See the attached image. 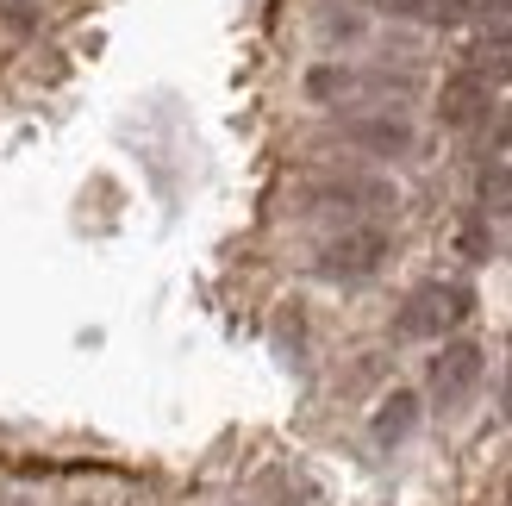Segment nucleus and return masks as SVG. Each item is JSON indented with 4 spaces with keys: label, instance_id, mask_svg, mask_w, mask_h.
<instances>
[{
    "label": "nucleus",
    "instance_id": "obj_14",
    "mask_svg": "<svg viewBox=\"0 0 512 506\" xmlns=\"http://www.w3.org/2000/svg\"><path fill=\"white\" fill-rule=\"evenodd\" d=\"M500 407H506V419H512V363H506V388H500Z\"/></svg>",
    "mask_w": 512,
    "mask_h": 506
},
{
    "label": "nucleus",
    "instance_id": "obj_5",
    "mask_svg": "<svg viewBox=\"0 0 512 506\" xmlns=\"http://www.w3.org/2000/svg\"><path fill=\"white\" fill-rule=\"evenodd\" d=\"M350 144L375 150V157H406L413 150V125L394 113H369V119H350Z\"/></svg>",
    "mask_w": 512,
    "mask_h": 506
},
{
    "label": "nucleus",
    "instance_id": "obj_15",
    "mask_svg": "<svg viewBox=\"0 0 512 506\" xmlns=\"http://www.w3.org/2000/svg\"><path fill=\"white\" fill-rule=\"evenodd\" d=\"M7 506H25V500H7Z\"/></svg>",
    "mask_w": 512,
    "mask_h": 506
},
{
    "label": "nucleus",
    "instance_id": "obj_2",
    "mask_svg": "<svg viewBox=\"0 0 512 506\" xmlns=\"http://www.w3.org/2000/svg\"><path fill=\"white\" fill-rule=\"evenodd\" d=\"M381 263H388V232H381V225H350V232H338L319 250L325 282H363V275H375Z\"/></svg>",
    "mask_w": 512,
    "mask_h": 506
},
{
    "label": "nucleus",
    "instance_id": "obj_6",
    "mask_svg": "<svg viewBox=\"0 0 512 506\" xmlns=\"http://www.w3.org/2000/svg\"><path fill=\"white\" fill-rule=\"evenodd\" d=\"M413 425H419V394H413V388H394V394L375 407L369 432H375V444H381V450H394V444L413 438Z\"/></svg>",
    "mask_w": 512,
    "mask_h": 506
},
{
    "label": "nucleus",
    "instance_id": "obj_16",
    "mask_svg": "<svg viewBox=\"0 0 512 506\" xmlns=\"http://www.w3.org/2000/svg\"><path fill=\"white\" fill-rule=\"evenodd\" d=\"M506 506H512V494H506Z\"/></svg>",
    "mask_w": 512,
    "mask_h": 506
},
{
    "label": "nucleus",
    "instance_id": "obj_7",
    "mask_svg": "<svg viewBox=\"0 0 512 506\" xmlns=\"http://www.w3.org/2000/svg\"><path fill=\"white\" fill-rule=\"evenodd\" d=\"M469 75L488 88H506L512 82V32H488L469 44Z\"/></svg>",
    "mask_w": 512,
    "mask_h": 506
},
{
    "label": "nucleus",
    "instance_id": "obj_10",
    "mask_svg": "<svg viewBox=\"0 0 512 506\" xmlns=\"http://www.w3.org/2000/svg\"><path fill=\"white\" fill-rule=\"evenodd\" d=\"M481 207L488 213H512V163H494L481 175Z\"/></svg>",
    "mask_w": 512,
    "mask_h": 506
},
{
    "label": "nucleus",
    "instance_id": "obj_11",
    "mask_svg": "<svg viewBox=\"0 0 512 506\" xmlns=\"http://www.w3.org/2000/svg\"><path fill=\"white\" fill-rule=\"evenodd\" d=\"M463 250H469V257H481V250H488V238H481V225H463Z\"/></svg>",
    "mask_w": 512,
    "mask_h": 506
},
{
    "label": "nucleus",
    "instance_id": "obj_13",
    "mask_svg": "<svg viewBox=\"0 0 512 506\" xmlns=\"http://www.w3.org/2000/svg\"><path fill=\"white\" fill-rule=\"evenodd\" d=\"M494 144H512V113H500V125H494Z\"/></svg>",
    "mask_w": 512,
    "mask_h": 506
},
{
    "label": "nucleus",
    "instance_id": "obj_12",
    "mask_svg": "<svg viewBox=\"0 0 512 506\" xmlns=\"http://www.w3.org/2000/svg\"><path fill=\"white\" fill-rule=\"evenodd\" d=\"M475 7L488 13V19H512V0H475Z\"/></svg>",
    "mask_w": 512,
    "mask_h": 506
},
{
    "label": "nucleus",
    "instance_id": "obj_8",
    "mask_svg": "<svg viewBox=\"0 0 512 506\" xmlns=\"http://www.w3.org/2000/svg\"><path fill=\"white\" fill-rule=\"evenodd\" d=\"M381 7L400 19H419V25H463L469 19V0H381Z\"/></svg>",
    "mask_w": 512,
    "mask_h": 506
},
{
    "label": "nucleus",
    "instance_id": "obj_1",
    "mask_svg": "<svg viewBox=\"0 0 512 506\" xmlns=\"http://www.w3.org/2000/svg\"><path fill=\"white\" fill-rule=\"evenodd\" d=\"M469 313H475V294L463 282H419L413 294L400 300L394 332L400 338H450Z\"/></svg>",
    "mask_w": 512,
    "mask_h": 506
},
{
    "label": "nucleus",
    "instance_id": "obj_4",
    "mask_svg": "<svg viewBox=\"0 0 512 506\" xmlns=\"http://www.w3.org/2000/svg\"><path fill=\"white\" fill-rule=\"evenodd\" d=\"M488 113H494V88H488V82H475L469 69H463V75H450V82L438 88V119L456 125V132H463V125H481Z\"/></svg>",
    "mask_w": 512,
    "mask_h": 506
},
{
    "label": "nucleus",
    "instance_id": "obj_9",
    "mask_svg": "<svg viewBox=\"0 0 512 506\" xmlns=\"http://www.w3.org/2000/svg\"><path fill=\"white\" fill-rule=\"evenodd\" d=\"M350 88H356V75L338 69V63H319L313 75H306V94H313V100H344Z\"/></svg>",
    "mask_w": 512,
    "mask_h": 506
},
{
    "label": "nucleus",
    "instance_id": "obj_3",
    "mask_svg": "<svg viewBox=\"0 0 512 506\" xmlns=\"http://www.w3.org/2000/svg\"><path fill=\"white\" fill-rule=\"evenodd\" d=\"M475 382H481V344L475 338H450L438 357H431V369H425V388H431L438 407H463V400L475 394Z\"/></svg>",
    "mask_w": 512,
    "mask_h": 506
}]
</instances>
